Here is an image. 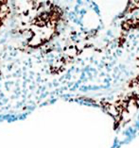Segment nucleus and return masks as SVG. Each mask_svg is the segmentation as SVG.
Instances as JSON below:
<instances>
[{
    "label": "nucleus",
    "instance_id": "f257e3e1",
    "mask_svg": "<svg viewBox=\"0 0 139 148\" xmlns=\"http://www.w3.org/2000/svg\"><path fill=\"white\" fill-rule=\"evenodd\" d=\"M139 8V1H134V2H130L129 6H128V12H133L134 10Z\"/></svg>",
    "mask_w": 139,
    "mask_h": 148
}]
</instances>
